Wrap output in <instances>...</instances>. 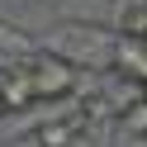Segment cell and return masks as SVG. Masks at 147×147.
Returning <instances> with one entry per match:
<instances>
[{"label": "cell", "instance_id": "cell-5", "mask_svg": "<svg viewBox=\"0 0 147 147\" xmlns=\"http://www.w3.org/2000/svg\"><path fill=\"white\" fill-rule=\"evenodd\" d=\"M119 123H123V133L147 138V95H142V100H133L128 109H119Z\"/></svg>", "mask_w": 147, "mask_h": 147}, {"label": "cell", "instance_id": "cell-2", "mask_svg": "<svg viewBox=\"0 0 147 147\" xmlns=\"http://www.w3.org/2000/svg\"><path fill=\"white\" fill-rule=\"evenodd\" d=\"M109 62H114V71H119L123 81L147 86V38H128V33H119V38L109 43Z\"/></svg>", "mask_w": 147, "mask_h": 147}, {"label": "cell", "instance_id": "cell-1", "mask_svg": "<svg viewBox=\"0 0 147 147\" xmlns=\"http://www.w3.org/2000/svg\"><path fill=\"white\" fill-rule=\"evenodd\" d=\"M24 76H29L33 100H62V95L76 90V62L57 57V52H29Z\"/></svg>", "mask_w": 147, "mask_h": 147}, {"label": "cell", "instance_id": "cell-3", "mask_svg": "<svg viewBox=\"0 0 147 147\" xmlns=\"http://www.w3.org/2000/svg\"><path fill=\"white\" fill-rule=\"evenodd\" d=\"M0 100H5V109H24V105H33V90H29V76H24V62L0 71Z\"/></svg>", "mask_w": 147, "mask_h": 147}, {"label": "cell", "instance_id": "cell-6", "mask_svg": "<svg viewBox=\"0 0 147 147\" xmlns=\"http://www.w3.org/2000/svg\"><path fill=\"white\" fill-rule=\"evenodd\" d=\"M43 5H62V0H43Z\"/></svg>", "mask_w": 147, "mask_h": 147}, {"label": "cell", "instance_id": "cell-7", "mask_svg": "<svg viewBox=\"0 0 147 147\" xmlns=\"http://www.w3.org/2000/svg\"><path fill=\"white\" fill-rule=\"evenodd\" d=\"M0 114H5V100H0Z\"/></svg>", "mask_w": 147, "mask_h": 147}, {"label": "cell", "instance_id": "cell-4", "mask_svg": "<svg viewBox=\"0 0 147 147\" xmlns=\"http://www.w3.org/2000/svg\"><path fill=\"white\" fill-rule=\"evenodd\" d=\"M33 147H76V123H43L33 133Z\"/></svg>", "mask_w": 147, "mask_h": 147}]
</instances>
